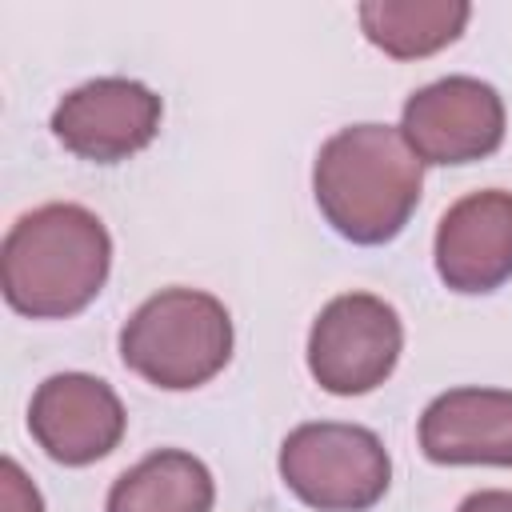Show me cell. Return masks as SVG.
<instances>
[{"label": "cell", "instance_id": "obj_14", "mask_svg": "<svg viewBox=\"0 0 512 512\" xmlns=\"http://www.w3.org/2000/svg\"><path fill=\"white\" fill-rule=\"evenodd\" d=\"M456 512H512V492H500V488L472 492Z\"/></svg>", "mask_w": 512, "mask_h": 512}, {"label": "cell", "instance_id": "obj_6", "mask_svg": "<svg viewBox=\"0 0 512 512\" xmlns=\"http://www.w3.org/2000/svg\"><path fill=\"white\" fill-rule=\"evenodd\" d=\"M400 132L420 164H472L504 144V100L476 76H444L404 100Z\"/></svg>", "mask_w": 512, "mask_h": 512}, {"label": "cell", "instance_id": "obj_3", "mask_svg": "<svg viewBox=\"0 0 512 512\" xmlns=\"http://www.w3.org/2000/svg\"><path fill=\"white\" fill-rule=\"evenodd\" d=\"M120 360L164 392L200 388L232 360V316L212 292L164 288L124 320Z\"/></svg>", "mask_w": 512, "mask_h": 512}, {"label": "cell", "instance_id": "obj_8", "mask_svg": "<svg viewBox=\"0 0 512 512\" xmlns=\"http://www.w3.org/2000/svg\"><path fill=\"white\" fill-rule=\"evenodd\" d=\"M124 404L120 396L88 372L48 376L28 404V432L64 468H84L104 460L124 440Z\"/></svg>", "mask_w": 512, "mask_h": 512}, {"label": "cell", "instance_id": "obj_1", "mask_svg": "<svg viewBox=\"0 0 512 512\" xmlns=\"http://www.w3.org/2000/svg\"><path fill=\"white\" fill-rule=\"evenodd\" d=\"M112 268V240L84 204H40L0 244V288L12 312L64 320L84 312Z\"/></svg>", "mask_w": 512, "mask_h": 512}, {"label": "cell", "instance_id": "obj_10", "mask_svg": "<svg viewBox=\"0 0 512 512\" xmlns=\"http://www.w3.org/2000/svg\"><path fill=\"white\" fill-rule=\"evenodd\" d=\"M420 452L432 464L512 468V392L452 388L420 416Z\"/></svg>", "mask_w": 512, "mask_h": 512}, {"label": "cell", "instance_id": "obj_11", "mask_svg": "<svg viewBox=\"0 0 512 512\" xmlns=\"http://www.w3.org/2000/svg\"><path fill=\"white\" fill-rule=\"evenodd\" d=\"M216 484L204 460L180 448H160L116 476L108 512H212Z\"/></svg>", "mask_w": 512, "mask_h": 512}, {"label": "cell", "instance_id": "obj_9", "mask_svg": "<svg viewBox=\"0 0 512 512\" xmlns=\"http://www.w3.org/2000/svg\"><path fill=\"white\" fill-rule=\"evenodd\" d=\"M436 272L452 292L480 296L512 280V192L460 196L436 224Z\"/></svg>", "mask_w": 512, "mask_h": 512}, {"label": "cell", "instance_id": "obj_2", "mask_svg": "<svg viewBox=\"0 0 512 512\" xmlns=\"http://www.w3.org/2000/svg\"><path fill=\"white\" fill-rule=\"evenodd\" d=\"M424 164L400 128L352 124L328 136L312 164L324 220L352 244H388L420 204Z\"/></svg>", "mask_w": 512, "mask_h": 512}, {"label": "cell", "instance_id": "obj_5", "mask_svg": "<svg viewBox=\"0 0 512 512\" xmlns=\"http://www.w3.org/2000/svg\"><path fill=\"white\" fill-rule=\"evenodd\" d=\"M404 348L400 316L372 292H344L320 308L308 332V372L332 396L380 388Z\"/></svg>", "mask_w": 512, "mask_h": 512}, {"label": "cell", "instance_id": "obj_7", "mask_svg": "<svg viewBox=\"0 0 512 512\" xmlns=\"http://www.w3.org/2000/svg\"><path fill=\"white\" fill-rule=\"evenodd\" d=\"M160 96L128 76H100L72 88L52 112V136L80 160L120 164L160 132Z\"/></svg>", "mask_w": 512, "mask_h": 512}, {"label": "cell", "instance_id": "obj_12", "mask_svg": "<svg viewBox=\"0 0 512 512\" xmlns=\"http://www.w3.org/2000/svg\"><path fill=\"white\" fill-rule=\"evenodd\" d=\"M472 8L464 0H368L360 4L364 36L392 60H420L448 48Z\"/></svg>", "mask_w": 512, "mask_h": 512}, {"label": "cell", "instance_id": "obj_13", "mask_svg": "<svg viewBox=\"0 0 512 512\" xmlns=\"http://www.w3.org/2000/svg\"><path fill=\"white\" fill-rule=\"evenodd\" d=\"M0 504H4V512H44L40 492L32 488V480L24 476V468L12 456L0 460Z\"/></svg>", "mask_w": 512, "mask_h": 512}, {"label": "cell", "instance_id": "obj_4", "mask_svg": "<svg viewBox=\"0 0 512 512\" xmlns=\"http://www.w3.org/2000/svg\"><path fill=\"white\" fill-rule=\"evenodd\" d=\"M280 480L316 512H368L388 492L392 460L372 428L316 420L284 436Z\"/></svg>", "mask_w": 512, "mask_h": 512}]
</instances>
